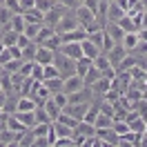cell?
Returning <instances> with one entry per match:
<instances>
[{
    "mask_svg": "<svg viewBox=\"0 0 147 147\" xmlns=\"http://www.w3.org/2000/svg\"><path fill=\"white\" fill-rule=\"evenodd\" d=\"M143 98L147 100V85H145V89H143Z\"/></svg>",
    "mask_w": 147,
    "mask_h": 147,
    "instance_id": "cell-43",
    "label": "cell"
},
{
    "mask_svg": "<svg viewBox=\"0 0 147 147\" xmlns=\"http://www.w3.org/2000/svg\"><path fill=\"white\" fill-rule=\"evenodd\" d=\"M105 29L109 31V36L114 38V42H123V36L127 34V31H123V27H120L118 22H107V25H105Z\"/></svg>",
    "mask_w": 147,
    "mask_h": 147,
    "instance_id": "cell-19",
    "label": "cell"
},
{
    "mask_svg": "<svg viewBox=\"0 0 147 147\" xmlns=\"http://www.w3.org/2000/svg\"><path fill=\"white\" fill-rule=\"evenodd\" d=\"M138 38H140V40H147V27H140V29H138Z\"/></svg>",
    "mask_w": 147,
    "mask_h": 147,
    "instance_id": "cell-40",
    "label": "cell"
},
{
    "mask_svg": "<svg viewBox=\"0 0 147 147\" xmlns=\"http://www.w3.org/2000/svg\"><path fill=\"white\" fill-rule=\"evenodd\" d=\"M56 51H60V54L69 56V58H74V60L83 58V47H80V42H63V45L58 47Z\"/></svg>",
    "mask_w": 147,
    "mask_h": 147,
    "instance_id": "cell-6",
    "label": "cell"
},
{
    "mask_svg": "<svg viewBox=\"0 0 147 147\" xmlns=\"http://www.w3.org/2000/svg\"><path fill=\"white\" fill-rule=\"evenodd\" d=\"M29 42H31V40H29V38L25 36V34H20V36H18V45H20V47H25V45H29Z\"/></svg>",
    "mask_w": 147,
    "mask_h": 147,
    "instance_id": "cell-39",
    "label": "cell"
},
{
    "mask_svg": "<svg viewBox=\"0 0 147 147\" xmlns=\"http://www.w3.org/2000/svg\"><path fill=\"white\" fill-rule=\"evenodd\" d=\"M96 136L105 143V147H107V145L120 147V136L114 131V127H98V129H96Z\"/></svg>",
    "mask_w": 147,
    "mask_h": 147,
    "instance_id": "cell-3",
    "label": "cell"
},
{
    "mask_svg": "<svg viewBox=\"0 0 147 147\" xmlns=\"http://www.w3.org/2000/svg\"><path fill=\"white\" fill-rule=\"evenodd\" d=\"M42 83H45V87H47V89H49V92H51V96H54V94L63 92L65 78H63V76H54V78H45Z\"/></svg>",
    "mask_w": 147,
    "mask_h": 147,
    "instance_id": "cell-16",
    "label": "cell"
},
{
    "mask_svg": "<svg viewBox=\"0 0 147 147\" xmlns=\"http://www.w3.org/2000/svg\"><path fill=\"white\" fill-rule=\"evenodd\" d=\"M76 27H83V25H80L78 18H76V11H74V9H67L63 13L60 22L56 25V34H65V31H71V29H76Z\"/></svg>",
    "mask_w": 147,
    "mask_h": 147,
    "instance_id": "cell-2",
    "label": "cell"
},
{
    "mask_svg": "<svg viewBox=\"0 0 147 147\" xmlns=\"http://www.w3.org/2000/svg\"><path fill=\"white\" fill-rule=\"evenodd\" d=\"M25 25H27V20H25V16H22V13H13V18L9 20V27L13 29V31H18V34H22V31H25Z\"/></svg>",
    "mask_w": 147,
    "mask_h": 147,
    "instance_id": "cell-25",
    "label": "cell"
},
{
    "mask_svg": "<svg viewBox=\"0 0 147 147\" xmlns=\"http://www.w3.org/2000/svg\"><path fill=\"white\" fill-rule=\"evenodd\" d=\"M56 58V49H49L45 45H38V51H36V63L40 65H51Z\"/></svg>",
    "mask_w": 147,
    "mask_h": 147,
    "instance_id": "cell-11",
    "label": "cell"
},
{
    "mask_svg": "<svg viewBox=\"0 0 147 147\" xmlns=\"http://www.w3.org/2000/svg\"><path fill=\"white\" fill-rule=\"evenodd\" d=\"M20 67H22V58H9L7 63L2 65V71L16 74V71H20Z\"/></svg>",
    "mask_w": 147,
    "mask_h": 147,
    "instance_id": "cell-27",
    "label": "cell"
},
{
    "mask_svg": "<svg viewBox=\"0 0 147 147\" xmlns=\"http://www.w3.org/2000/svg\"><path fill=\"white\" fill-rule=\"evenodd\" d=\"M80 47H83V56H87V58H98V56L102 54V49L94 40H89V38H85V40H80Z\"/></svg>",
    "mask_w": 147,
    "mask_h": 147,
    "instance_id": "cell-12",
    "label": "cell"
},
{
    "mask_svg": "<svg viewBox=\"0 0 147 147\" xmlns=\"http://www.w3.org/2000/svg\"><path fill=\"white\" fill-rule=\"evenodd\" d=\"M11 18H13V11L7 9V7L2 5V9H0V22H2V27H5V25H9Z\"/></svg>",
    "mask_w": 147,
    "mask_h": 147,
    "instance_id": "cell-33",
    "label": "cell"
},
{
    "mask_svg": "<svg viewBox=\"0 0 147 147\" xmlns=\"http://www.w3.org/2000/svg\"><path fill=\"white\" fill-rule=\"evenodd\" d=\"M138 40H140V38H138V29H136V31H127V34L123 36V42H120V45H123V47L129 51V54H131V51L136 49Z\"/></svg>",
    "mask_w": 147,
    "mask_h": 147,
    "instance_id": "cell-17",
    "label": "cell"
},
{
    "mask_svg": "<svg viewBox=\"0 0 147 147\" xmlns=\"http://www.w3.org/2000/svg\"><path fill=\"white\" fill-rule=\"evenodd\" d=\"M42 107H45V109H47V114L51 116V120H56L58 116H60V111H63L60 107H58V102H56L54 98H47V100L42 102Z\"/></svg>",
    "mask_w": 147,
    "mask_h": 147,
    "instance_id": "cell-23",
    "label": "cell"
},
{
    "mask_svg": "<svg viewBox=\"0 0 147 147\" xmlns=\"http://www.w3.org/2000/svg\"><path fill=\"white\" fill-rule=\"evenodd\" d=\"M7 9H11L13 13H22V7H20V0H5L2 2Z\"/></svg>",
    "mask_w": 147,
    "mask_h": 147,
    "instance_id": "cell-34",
    "label": "cell"
},
{
    "mask_svg": "<svg viewBox=\"0 0 147 147\" xmlns=\"http://www.w3.org/2000/svg\"><path fill=\"white\" fill-rule=\"evenodd\" d=\"M36 7L42 13H47V11H51L54 7H58V0H36Z\"/></svg>",
    "mask_w": 147,
    "mask_h": 147,
    "instance_id": "cell-32",
    "label": "cell"
},
{
    "mask_svg": "<svg viewBox=\"0 0 147 147\" xmlns=\"http://www.w3.org/2000/svg\"><path fill=\"white\" fill-rule=\"evenodd\" d=\"M94 125H96V129H98V127H111V125H114V116L98 111V116H96V120H94Z\"/></svg>",
    "mask_w": 147,
    "mask_h": 147,
    "instance_id": "cell-28",
    "label": "cell"
},
{
    "mask_svg": "<svg viewBox=\"0 0 147 147\" xmlns=\"http://www.w3.org/2000/svg\"><path fill=\"white\" fill-rule=\"evenodd\" d=\"M36 51H38V42H29L22 47V60H36Z\"/></svg>",
    "mask_w": 147,
    "mask_h": 147,
    "instance_id": "cell-29",
    "label": "cell"
},
{
    "mask_svg": "<svg viewBox=\"0 0 147 147\" xmlns=\"http://www.w3.org/2000/svg\"><path fill=\"white\" fill-rule=\"evenodd\" d=\"M92 65H94V60H92V58H87V56L78 58V60H76V74H78V76H85V74L89 71Z\"/></svg>",
    "mask_w": 147,
    "mask_h": 147,
    "instance_id": "cell-24",
    "label": "cell"
},
{
    "mask_svg": "<svg viewBox=\"0 0 147 147\" xmlns=\"http://www.w3.org/2000/svg\"><path fill=\"white\" fill-rule=\"evenodd\" d=\"M83 87H85L83 76H78V74H71V76H67V78H65L63 92H65V94H76V92H80Z\"/></svg>",
    "mask_w": 147,
    "mask_h": 147,
    "instance_id": "cell-5",
    "label": "cell"
},
{
    "mask_svg": "<svg viewBox=\"0 0 147 147\" xmlns=\"http://www.w3.org/2000/svg\"><path fill=\"white\" fill-rule=\"evenodd\" d=\"M94 65H96V67H98V69H100L102 74H105V71H109V69H116V67H114V65H111V60H109V56L105 54V51H102V54L98 56V58H94Z\"/></svg>",
    "mask_w": 147,
    "mask_h": 147,
    "instance_id": "cell-21",
    "label": "cell"
},
{
    "mask_svg": "<svg viewBox=\"0 0 147 147\" xmlns=\"http://www.w3.org/2000/svg\"><path fill=\"white\" fill-rule=\"evenodd\" d=\"M58 2H60V5H63V7H67V9H76V7H78V5H80V2H78V0H58Z\"/></svg>",
    "mask_w": 147,
    "mask_h": 147,
    "instance_id": "cell-36",
    "label": "cell"
},
{
    "mask_svg": "<svg viewBox=\"0 0 147 147\" xmlns=\"http://www.w3.org/2000/svg\"><path fill=\"white\" fill-rule=\"evenodd\" d=\"M54 65L58 67V71H60V76H63V78H67V76L76 74V60H74V58H69V56H65V54H60V51H56Z\"/></svg>",
    "mask_w": 147,
    "mask_h": 147,
    "instance_id": "cell-1",
    "label": "cell"
},
{
    "mask_svg": "<svg viewBox=\"0 0 147 147\" xmlns=\"http://www.w3.org/2000/svg\"><path fill=\"white\" fill-rule=\"evenodd\" d=\"M140 136L143 134H136V131H125V134H120V145L125 147V145H131V147H138L140 145Z\"/></svg>",
    "mask_w": 147,
    "mask_h": 147,
    "instance_id": "cell-18",
    "label": "cell"
},
{
    "mask_svg": "<svg viewBox=\"0 0 147 147\" xmlns=\"http://www.w3.org/2000/svg\"><path fill=\"white\" fill-rule=\"evenodd\" d=\"M140 27H147V9L143 11V22H140Z\"/></svg>",
    "mask_w": 147,
    "mask_h": 147,
    "instance_id": "cell-42",
    "label": "cell"
},
{
    "mask_svg": "<svg viewBox=\"0 0 147 147\" xmlns=\"http://www.w3.org/2000/svg\"><path fill=\"white\" fill-rule=\"evenodd\" d=\"M2 2H5V0H0V5H2Z\"/></svg>",
    "mask_w": 147,
    "mask_h": 147,
    "instance_id": "cell-44",
    "label": "cell"
},
{
    "mask_svg": "<svg viewBox=\"0 0 147 147\" xmlns=\"http://www.w3.org/2000/svg\"><path fill=\"white\" fill-rule=\"evenodd\" d=\"M0 92H2V85H0Z\"/></svg>",
    "mask_w": 147,
    "mask_h": 147,
    "instance_id": "cell-45",
    "label": "cell"
},
{
    "mask_svg": "<svg viewBox=\"0 0 147 147\" xmlns=\"http://www.w3.org/2000/svg\"><path fill=\"white\" fill-rule=\"evenodd\" d=\"M109 89H111V78H107V76H100V78L92 85V92H94L96 98H102Z\"/></svg>",
    "mask_w": 147,
    "mask_h": 147,
    "instance_id": "cell-10",
    "label": "cell"
},
{
    "mask_svg": "<svg viewBox=\"0 0 147 147\" xmlns=\"http://www.w3.org/2000/svg\"><path fill=\"white\" fill-rule=\"evenodd\" d=\"M74 145L76 147H83V143H85V136H80V134H76V131H74Z\"/></svg>",
    "mask_w": 147,
    "mask_h": 147,
    "instance_id": "cell-37",
    "label": "cell"
},
{
    "mask_svg": "<svg viewBox=\"0 0 147 147\" xmlns=\"http://www.w3.org/2000/svg\"><path fill=\"white\" fill-rule=\"evenodd\" d=\"M100 76H102V71L98 69V67H96V65H92V67H89V71L83 76V80H85V85H87V87H92V85L96 83Z\"/></svg>",
    "mask_w": 147,
    "mask_h": 147,
    "instance_id": "cell-22",
    "label": "cell"
},
{
    "mask_svg": "<svg viewBox=\"0 0 147 147\" xmlns=\"http://www.w3.org/2000/svg\"><path fill=\"white\" fill-rule=\"evenodd\" d=\"M125 13H127V11L123 9L118 2H109V7H107V22H118Z\"/></svg>",
    "mask_w": 147,
    "mask_h": 147,
    "instance_id": "cell-14",
    "label": "cell"
},
{
    "mask_svg": "<svg viewBox=\"0 0 147 147\" xmlns=\"http://www.w3.org/2000/svg\"><path fill=\"white\" fill-rule=\"evenodd\" d=\"M127 54H129V51H127L123 45H120V42H116V45H114L109 51H107V56H109V60H111V65H114V67H118V65L123 63L125 58H127Z\"/></svg>",
    "mask_w": 147,
    "mask_h": 147,
    "instance_id": "cell-9",
    "label": "cell"
},
{
    "mask_svg": "<svg viewBox=\"0 0 147 147\" xmlns=\"http://www.w3.org/2000/svg\"><path fill=\"white\" fill-rule=\"evenodd\" d=\"M31 78H34V80H40V83L45 80V74H42V65H40V63H36V65H34V71H31Z\"/></svg>",
    "mask_w": 147,
    "mask_h": 147,
    "instance_id": "cell-35",
    "label": "cell"
},
{
    "mask_svg": "<svg viewBox=\"0 0 147 147\" xmlns=\"http://www.w3.org/2000/svg\"><path fill=\"white\" fill-rule=\"evenodd\" d=\"M118 25L123 27V31H136V29H138V27H136V22H134V18H131L129 13H125V16L118 20Z\"/></svg>",
    "mask_w": 147,
    "mask_h": 147,
    "instance_id": "cell-31",
    "label": "cell"
},
{
    "mask_svg": "<svg viewBox=\"0 0 147 147\" xmlns=\"http://www.w3.org/2000/svg\"><path fill=\"white\" fill-rule=\"evenodd\" d=\"M65 11H67V7H63V5L58 2V7H54L51 11H47V13H45V20H42V22L56 29V25L60 22V18H63V13H65Z\"/></svg>",
    "mask_w": 147,
    "mask_h": 147,
    "instance_id": "cell-8",
    "label": "cell"
},
{
    "mask_svg": "<svg viewBox=\"0 0 147 147\" xmlns=\"http://www.w3.org/2000/svg\"><path fill=\"white\" fill-rule=\"evenodd\" d=\"M58 36H60L63 42H80V40L87 38V29H85V27H76V29H71V31L58 34Z\"/></svg>",
    "mask_w": 147,
    "mask_h": 147,
    "instance_id": "cell-7",
    "label": "cell"
},
{
    "mask_svg": "<svg viewBox=\"0 0 147 147\" xmlns=\"http://www.w3.org/2000/svg\"><path fill=\"white\" fill-rule=\"evenodd\" d=\"M38 107V102L31 96H18V109L16 111H34Z\"/></svg>",
    "mask_w": 147,
    "mask_h": 147,
    "instance_id": "cell-20",
    "label": "cell"
},
{
    "mask_svg": "<svg viewBox=\"0 0 147 147\" xmlns=\"http://www.w3.org/2000/svg\"><path fill=\"white\" fill-rule=\"evenodd\" d=\"M114 2H118V5H120V7H123L125 11L129 9V0H114Z\"/></svg>",
    "mask_w": 147,
    "mask_h": 147,
    "instance_id": "cell-41",
    "label": "cell"
},
{
    "mask_svg": "<svg viewBox=\"0 0 147 147\" xmlns=\"http://www.w3.org/2000/svg\"><path fill=\"white\" fill-rule=\"evenodd\" d=\"M40 27H42V22H27L22 34H25L29 40H34V42H36V36H38V31H40Z\"/></svg>",
    "mask_w": 147,
    "mask_h": 147,
    "instance_id": "cell-26",
    "label": "cell"
},
{
    "mask_svg": "<svg viewBox=\"0 0 147 147\" xmlns=\"http://www.w3.org/2000/svg\"><path fill=\"white\" fill-rule=\"evenodd\" d=\"M74 11H76V18H78V22H80L85 29L89 27V25H94V22H96V16H94V11L89 9L87 5H78Z\"/></svg>",
    "mask_w": 147,
    "mask_h": 147,
    "instance_id": "cell-4",
    "label": "cell"
},
{
    "mask_svg": "<svg viewBox=\"0 0 147 147\" xmlns=\"http://www.w3.org/2000/svg\"><path fill=\"white\" fill-rule=\"evenodd\" d=\"M54 34H56V29H54V27H49V25H45V22H42V27H40V31H38V36H36V42L40 45V42H45L47 38H51Z\"/></svg>",
    "mask_w": 147,
    "mask_h": 147,
    "instance_id": "cell-30",
    "label": "cell"
},
{
    "mask_svg": "<svg viewBox=\"0 0 147 147\" xmlns=\"http://www.w3.org/2000/svg\"><path fill=\"white\" fill-rule=\"evenodd\" d=\"M20 7H22V11L29 7H36V0H20Z\"/></svg>",
    "mask_w": 147,
    "mask_h": 147,
    "instance_id": "cell-38",
    "label": "cell"
},
{
    "mask_svg": "<svg viewBox=\"0 0 147 147\" xmlns=\"http://www.w3.org/2000/svg\"><path fill=\"white\" fill-rule=\"evenodd\" d=\"M20 134H22V131H13V129L5 127L2 131H0V145H7V147H11V145H18V138H20Z\"/></svg>",
    "mask_w": 147,
    "mask_h": 147,
    "instance_id": "cell-13",
    "label": "cell"
},
{
    "mask_svg": "<svg viewBox=\"0 0 147 147\" xmlns=\"http://www.w3.org/2000/svg\"><path fill=\"white\" fill-rule=\"evenodd\" d=\"M13 116H16V118H18L27 129H31V127L38 123V120H36V109H34V111H16Z\"/></svg>",
    "mask_w": 147,
    "mask_h": 147,
    "instance_id": "cell-15",
    "label": "cell"
},
{
    "mask_svg": "<svg viewBox=\"0 0 147 147\" xmlns=\"http://www.w3.org/2000/svg\"><path fill=\"white\" fill-rule=\"evenodd\" d=\"M0 9H2V5H0Z\"/></svg>",
    "mask_w": 147,
    "mask_h": 147,
    "instance_id": "cell-46",
    "label": "cell"
}]
</instances>
